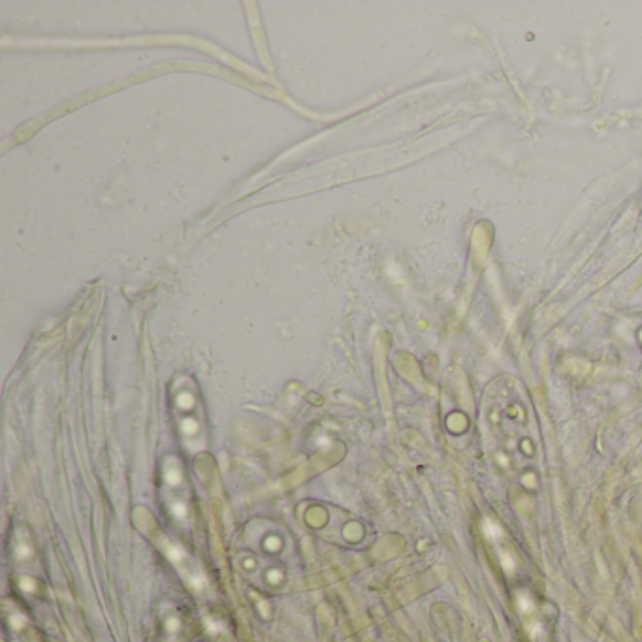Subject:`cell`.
<instances>
[{
    "label": "cell",
    "mask_w": 642,
    "mask_h": 642,
    "mask_svg": "<svg viewBox=\"0 0 642 642\" xmlns=\"http://www.w3.org/2000/svg\"><path fill=\"white\" fill-rule=\"evenodd\" d=\"M518 610H520L522 618L526 620V629L530 631L531 637L537 639V637L541 635V624L533 618V614H535V603H533L530 594L522 592V594L518 595Z\"/></svg>",
    "instance_id": "cell-1"
},
{
    "label": "cell",
    "mask_w": 642,
    "mask_h": 642,
    "mask_svg": "<svg viewBox=\"0 0 642 642\" xmlns=\"http://www.w3.org/2000/svg\"><path fill=\"white\" fill-rule=\"evenodd\" d=\"M482 533H484V537H486L490 543H494V545L499 543V541H503V537H505L503 528L499 526L496 520H492V518H484V520H482Z\"/></svg>",
    "instance_id": "cell-2"
}]
</instances>
